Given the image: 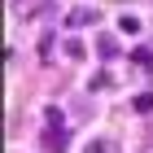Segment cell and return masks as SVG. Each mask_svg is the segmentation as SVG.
<instances>
[{"label": "cell", "mask_w": 153, "mask_h": 153, "mask_svg": "<svg viewBox=\"0 0 153 153\" xmlns=\"http://www.w3.org/2000/svg\"><path fill=\"white\" fill-rule=\"evenodd\" d=\"M96 22H101V9H88V4H79V9L66 13V26H70V31H79V26H96Z\"/></svg>", "instance_id": "cell-1"}, {"label": "cell", "mask_w": 153, "mask_h": 153, "mask_svg": "<svg viewBox=\"0 0 153 153\" xmlns=\"http://www.w3.org/2000/svg\"><path fill=\"white\" fill-rule=\"evenodd\" d=\"M44 144H48L53 153H61L66 144H70V131L61 127V123H48V131H44Z\"/></svg>", "instance_id": "cell-2"}, {"label": "cell", "mask_w": 153, "mask_h": 153, "mask_svg": "<svg viewBox=\"0 0 153 153\" xmlns=\"http://www.w3.org/2000/svg\"><path fill=\"white\" fill-rule=\"evenodd\" d=\"M44 4H48V0H13L9 9H13V18H18V22H31V18L44 9Z\"/></svg>", "instance_id": "cell-3"}, {"label": "cell", "mask_w": 153, "mask_h": 153, "mask_svg": "<svg viewBox=\"0 0 153 153\" xmlns=\"http://www.w3.org/2000/svg\"><path fill=\"white\" fill-rule=\"evenodd\" d=\"M118 31H123V35H136V31H140V18H131V13L118 18Z\"/></svg>", "instance_id": "cell-4"}, {"label": "cell", "mask_w": 153, "mask_h": 153, "mask_svg": "<svg viewBox=\"0 0 153 153\" xmlns=\"http://www.w3.org/2000/svg\"><path fill=\"white\" fill-rule=\"evenodd\" d=\"M136 114H153V92H140V96H136Z\"/></svg>", "instance_id": "cell-5"}, {"label": "cell", "mask_w": 153, "mask_h": 153, "mask_svg": "<svg viewBox=\"0 0 153 153\" xmlns=\"http://www.w3.org/2000/svg\"><path fill=\"white\" fill-rule=\"evenodd\" d=\"M96 48H101L105 57H114V53H118V44H114V35H101V39H96Z\"/></svg>", "instance_id": "cell-6"}, {"label": "cell", "mask_w": 153, "mask_h": 153, "mask_svg": "<svg viewBox=\"0 0 153 153\" xmlns=\"http://www.w3.org/2000/svg\"><path fill=\"white\" fill-rule=\"evenodd\" d=\"M66 57H70V61L83 57V44H79V39H66Z\"/></svg>", "instance_id": "cell-7"}, {"label": "cell", "mask_w": 153, "mask_h": 153, "mask_svg": "<svg viewBox=\"0 0 153 153\" xmlns=\"http://www.w3.org/2000/svg\"><path fill=\"white\" fill-rule=\"evenodd\" d=\"M131 57H136V66H153V53H149V48H136Z\"/></svg>", "instance_id": "cell-8"}, {"label": "cell", "mask_w": 153, "mask_h": 153, "mask_svg": "<svg viewBox=\"0 0 153 153\" xmlns=\"http://www.w3.org/2000/svg\"><path fill=\"white\" fill-rule=\"evenodd\" d=\"M83 153H105V144H101V140H92V144H88Z\"/></svg>", "instance_id": "cell-9"}]
</instances>
